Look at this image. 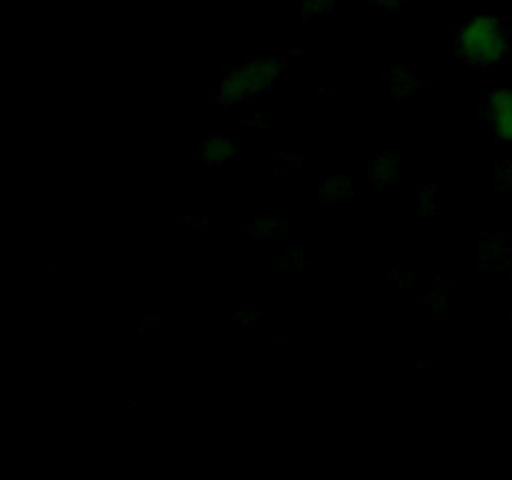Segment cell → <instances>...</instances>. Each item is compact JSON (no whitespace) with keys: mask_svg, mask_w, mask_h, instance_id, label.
<instances>
[{"mask_svg":"<svg viewBox=\"0 0 512 480\" xmlns=\"http://www.w3.org/2000/svg\"><path fill=\"white\" fill-rule=\"evenodd\" d=\"M463 43L480 58H495L505 48V33L498 20L478 18L465 25Z\"/></svg>","mask_w":512,"mask_h":480,"instance_id":"1","label":"cell"}]
</instances>
